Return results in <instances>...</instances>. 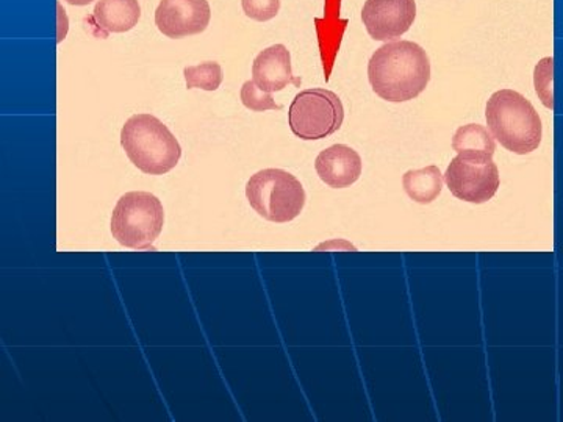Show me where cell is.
I'll return each instance as SVG.
<instances>
[{
  "mask_svg": "<svg viewBox=\"0 0 563 422\" xmlns=\"http://www.w3.org/2000/svg\"><path fill=\"white\" fill-rule=\"evenodd\" d=\"M140 18L139 0H99L92 11V20L106 35L132 31Z\"/></svg>",
  "mask_w": 563,
  "mask_h": 422,
  "instance_id": "13",
  "label": "cell"
},
{
  "mask_svg": "<svg viewBox=\"0 0 563 422\" xmlns=\"http://www.w3.org/2000/svg\"><path fill=\"white\" fill-rule=\"evenodd\" d=\"M243 11L254 21H269L277 16L280 0H242Z\"/></svg>",
  "mask_w": 563,
  "mask_h": 422,
  "instance_id": "19",
  "label": "cell"
},
{
  "mask_svg": "<svg viewBox=\"0 0 563 422\" xmlns=\"http://www.w3.org/2000/svg\"><path fill=\"white\" fill-rule=\"evenodd\" d=\"M553 57L543 58L533 70V85H536L537 95L542 99L543 106L548 109H554L553 95Z\"/></svg>",
  "mask_w": 563,
  "mask_h": 422,
  "instance_id": "17",
  "label": "cell"
},
{
  "mask_svg": "<svg viewBox=\"0 0 563 422\" xmlns=\"http://www.w3.org/2000/svg\"><path fill=\"white\" fill-rule=\"evenodd\" d=\"M252 80L265 92L282 91L290 84L301 85V79L292 76L290 51L284 44L266 47L255 57Z\"/></svg>",
  "mask_w": 563,
  "mask_h": 422,
  "instance_id": "11",
  "label": "cell"
},
{
  "mask_svg": "<svg viewBox=\"0 0 563 422\" xmlns=\"http://www.w3.org/2000/svg\"><path fill=\"white\" fill-rule=\"evenodd\" d=\"M184 77L185 81H187L188 90L199 88V90L203 91H217L218 88L221 87L222 79H224L221 65L217 62H206L198 66H187V68L184 69Z\"/></svg>",
  "mask_w": 563,
  "mask_h": 422,
  "instance_id": "16",
  "label": "cell"
},
{
  "mask_svg": "<svg viewBox=\"0 0 563 422\" xmlns=\"http://www.w3.org/2000/svg\"><path fill=\"white\" fill-rule=\"evenodd\" d=\"M417 18L415 0H366L362 20L366 31L376 41L401 38Z\"/></svg>",
  "mask_w": 563,
  "mask_h": 422,
  "instance_id": "8",
  "label": "cell"
},
{
  "mask_svg": "<svg viewBox=\"0 0 563 422\" xmlns=\"http://www.w3.org/2000/svg\"><path fill=\"white\" fill-rule=\"evenodd\" d=\"M493 138L514 154L526 155L539 149L543 125L531 101L514 90L493 92L485 109Z\"/></svg>",
  "mask_w": 563,
  "mask_h": 422,
  "instance_id": "2",
  "label": "cell"
},
{
  "mask_svg": "<svg viewBox=\"0 0 563 422\" xmlns=\"http://www.w3.org/2000/svg\"><path fill=\"white\" fill-rule=\"evenodd\" d=\"M209 0H162L155 10V25L168 38L199 35L209 27Z\"/></svg>",
  "mask_w": 563,
  "mask_h": 422,
  "instance_id": "9",
  "label": "cell"
},
{
  "mask_svg": "<svg viewBox=\"0 0 563 422\" xmlns=\"http://www.w3.org/2000/svg\"><path fill=\"white\" fill-rule=\"evenodd\" d=\"M246 198L263 220L285 224L296 220L306 206L301 181L284 169H263L251 177Z\"/></svg>",
  "mask_w": 563,
  "mask_h": 422,
  "instance_id": "5",
  "label": "cell"
},
{
  "mask_svg": "<svg viewBox=\"0 0 563 422\" xmlns=\"http://www.w3.org/2000/svg\"><path fill=\"white\" fill-rule=\"evenodd\" d=\"M243 106L252 111L280 110L282 106L274 102L272 92L262 91L254 80L244 81L240 92Z\"/></svg>",
  "mask_w": 563,
  "mask_h": 422,
  "instance_id": "18",
  "label": "cell"
},
{
  "mask_svg": "<svg viewBox=\"0 0 563 422\" xmlns=\"http://www.w3.org/2000/svg\"><path fill=\"white\" fill-rule=\"evenodd\" d=\"M318 43H320L321 60L324 66L325 80H329L339 52L342 36L346 31L347 20H340V0H325V16L314 20Z\"/></svg>",
  "mask_w": 563,
  "mask_h": 422,
  "instance_id": "12",
  "label": "cell"
},
{
  "mask_svg": "<svg viewBox=\"0 0 563 422\" xmlns=\"http://www.w3.org/2000/svg\"><path fill=\"white\" fill-rule=\"evenodd\" d=\"M165 210L157 196L132 191L122 196L111 214V233L129 249H154L163 231Z\"/></svg>",
  "mask_w": 563,
  "mask_h": 422,
  "instance_id": "4",
  "label": "cell"
},
{
  "mask_svg": "<svg viewBox=\"0 0 563 422\" xmlns=\"http://www.w3.org/2000/svg\"><path fill=\"white\" fill-rule=\"evenodd\" d=\"M443 174L439 166H426L422 169H412L402 176L404 191L412 201L428 206L442 195Z\"/></svg>",
  "mask_w": 563,
  "mask_h": 422,
  "instance_id": "15",
  "label": "cell"
},
{
  "mask_svg": "<svg viewBox=\"0 0 563 422\" xmlns=\"http://www.w3.org/2000/svg\"><path fill=\"white\" fill-rule=\"evenodd\" d=\"M121 144L129 160L150 176L173 171L181 157L179 141L158 118L133 114L121 131Z\"/></svg>",
  "mask_w": 563,
  "mask_h": 422,
  "instance_id": "3",
  "label": "cell"
},
{
  "mask_svg": "<svg viewBox=\"0 0 563 422\" xmlns=\"http://www.w3.org/2000/svg\"><path fill=\"white\" fill-rule=\"evenodd\" d=\"M368 79L374 92L384 101H412L431 80V62L413 41H388L374 52L368 63Z\"/></svg>",
  "mask_w": 563,
  "mask_h": 422,
  "instance_id": "1",
  "label": "cell"
},
{
  "mask_svg": "<svg viewBox=\"0 0 563 422\" xmlns=\"http://www.w3.org/2000/svg\"><path fill=\"white\" fill-rule=\"evenodd\" d=\"M343 121L342 99L324 88L299 92L288 110L291 132L303 141L328 138L342 129Z\"/></svg>",
  "mask_w": 563,
  "mask_h": 422,
  "instance_id": "6",
  "label": "cell"
},
{
  "mask_svg": "<svg viewBox=\"0 0 563 422\" xmlns=\"http://www.w3.org/2000/svg\"><path fill=\"white\" fill-rule=\"evenodd\" d=\"M362 157L346 144H333L322 151L314 162L318 176L335 190L351 187L362 176Z\"/></svg>",
  "mask_w": 563,
  "mask_h": 422,
  "instance_id": "10",
  "label": "cell"
},
{
  "mask_svg": "<svg viewBox=\"0 0 563 422\" xmlns=\"http://www.w3.org/2000/svg\"><path fill=\"white\" fill-rule=\"evenodd\" d=\"M66 2L70 3V5L84 7L88 5V3H91L92 0H66Z\"/></svg>",
  "mask_w": 563,
  "mask_h": 422,
  "instance_id": "20",
  "label": "cell"
},
{
  "mask_svg": "<svg viewBox=\"0 0 563 422\" xmlns=\"http://www.w3.org/2000/svg\"><path fill=\"white\" fill-rule=\"evenodd\" d=\"M453 149L468 160L492 162L496 143L492 132L484 125L466 124L455 131Z\"/></svg>",
  "mask_w": 563,
  "mask_h": 422,
  "instance_id": "14",
  "label": "cell"
},
{
  "mask_svg": "<svg viewBox=\"0 0 563 422\" xmlns=\"http://www.w3.org/2000/svg\"><path fill=\"white\" fill-rule=\"evenodd\" d=\"M444 181L454 198L470 203L490 201L501 185L495 162L468 160L461 155L451 160Z\"/></svg>",
  "mask_w": 563,
  "mask_h": 422,
  "instance_id": "7",
  "label": "cell"
}]
</instances>
